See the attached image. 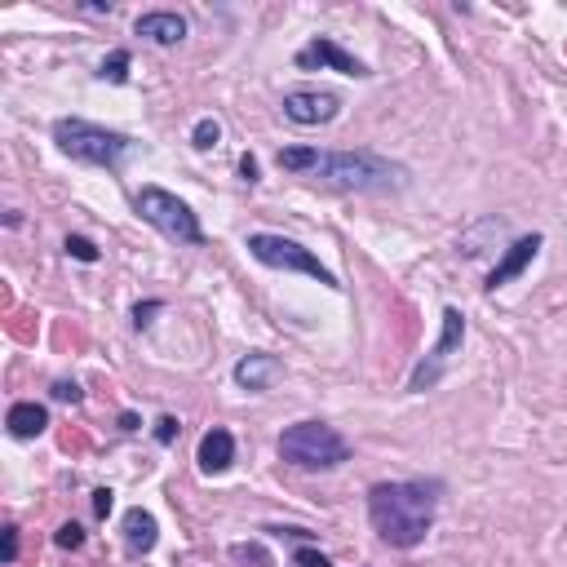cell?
Here are the masks:
<instances>
[{"label": "cell", "instance_id": "cell-1", "mask_svg": "<svg viewBox=\"0 0 567 567\" xmlns=\"http://www.w3.org/2000/svg\"><path fill=\"white\" fill-rule=\"evenodd\" d=\"M280 169L306 173L337 191H404L408 169L377 151H315V147H284Z\"/></svg>", "mask_w": 567, "mask_h": 567}, {"label": "cell", "instance_id": "cell-2", "mask_svg": "<svg viewBox=\"0 0 567 567\" xmlns=\"http://www.w3.org/2000/svg\"><path fill=\"white\" fill-rule=\"evenodd\" d=\"M439 483L395 479L368 488V523L390 550H417L435 528Z\"/></svg>", "mask_w": 567, "mask_h": 567}, {"label": "cell", "instance_id": "cell-3", "mask_svg": "<svg viewBox=\"0 0 567 567\" xmlns=\"http://www.w3.org/2000/svg\"><path fill=\"white\" fill-rule=\"evenodd\" d=\"M54 142L63 156L80 160V164H94V169H125V164L138 156V142H133L129 133L89 125V120H80V116L54 120Z\"/></svg>", "mask_w": 567, "mask_h": 567}, {"label": "cell", "instance_id": "cell-4", "mask_svg": "<svg viewBox=\"0 0 567 567\" xmlns=\"http://www.w3.org/2000/svg\"><path fill=\"white\" fill-rule=\"evenodd\" d=\"M275 448H280L284 466L306 470V474H324L350 461V443L333 426H324V421H297V426L284 430Z\"/></svg>", "mask_w": 567, "mask_h": 567}, {"label": "cell", "instance_id": "cell-5", "mask_svg": "<svg viewBox=\"0 0 567 567\" xmlns=\"http://www.w3.org/2000/svg\"><path fill=\"white\" fill-rule=\"evenodd\" d=\"M244 249H249L262 266H271V271H293V275H311V280H319L324 288H342V280H337L333 271H328L324 262L302 249L297 240H284V235H271V231H253L249 240H244Z\"/></svg>", "mask_w": 567, "mask_h": 567}, {"label": "cell", "instance_id": "cell-6", "mask_svg": "<svg viewBox=\"0 0 567 567\" xmlns=\"http://www.w3.org/2000/svg\"><path fill=\"white\" fill-rule=\"evenodd\" d=\"M138 213H142V222H151L160 235H169V240L191 244V249H200V244H204L200 218H195L191 204L178 200L173 191H164V187H142V191H138Z\"/></svg>", "mask_w": 567, "mask_h": 567}, {"label": "cell", "instance_id": "cell-7", "mask_svg": "<svg viewBox=\"0 0 567 567\" xmlns=\"http://www.w3.org/2000/svg\"><path fill=\"white\" fill-rule=\"evenodd\" d=\"M461 346H466V315H461L457 306H443L439 342L430 346V355L421 359V364L412 368V377H408V390H412V395H426V390H435L439 377L448 373V364L461 355Z\"/></svg>", "mask_w": 567, "mask_h": 567}, {"label": "cell", "instance_id": "cell-8", "mask_svg": "<svg viewBox=\"0 0 567 567\" xmlns=\"http://www.w3.org/2000/svg\"><path fill=\"white\" fill-rule=\"evenodd\" d=\"M337 111H342V98L333 94V89H288L284 94V116L293 120V125H328V120H337Z\"/></svg>", "mask_w": 567, "mask_h": 567}, {"label": "cell", "instance_id": "cell-9", "mask_svg": "<svg viewBox=\"0 0 567 567\" xmlns=\"http://www.w3.org/2000/svg\"><path fill=\"white\" fill-rule=\"evenodd\" d=\"M297 67L302 71H315V67H328V71H342V76H373V71H368L364 63H359L355 54H346L342 45H337V40H328V36H315L311 45H302L297 49Z\"/></svg>", "mask_w": 567, "mask_h": 567}, {"label": "cell", "instance_id": "cell-10", "mask_svg": "<svg viewBox=\"0 0 567 567\" xmlns=\"http://www.w3.org/2000/svg\"><path fill=\"white\" fill-rule=\"evenodd\" d=\"M541 244H545V235H536V231H532V235H519V240L505 249L501 262L488 271V284H483V288H488V293H497V288H505V284L514 280V275H523V271H528V266L536 262Z\"/></svg>", "mask_w": 567, "mask_h": 567}, {"label": "cell", "instance_id": "cell-11", "mask_svg": "<svg viewBox=\"0 0 567 567\" xmlns=\"http://www.w3.org/2000/svg\"><path fill=\"white\" fill-rule=\"evenodd\" d=\"M280 373H284V364L275 355H266V350H249V355L235 364V386L240 390H253V395H262V390H271L275 381H280Z\"/></svg>", "mask_w": 567, "mask_h": 567}, {"label": "cell", "instance_id": "cell-12", "mask_svg": "<svg viewBox=\"0 0 567 567\" xmlns=\"http://www.w3.org/2000/svg\"><path fill=\"white\" fill-rule=\"evenodd\" d=\"M133 32L138 36H147L151 45H182L187 40V18L182 14H173V9H151V14H142L138 23H133Z\"/></svg>", "mask_w": 567, "mask_h": 567}, {"label": "cell", "instance_id": "cell-13", "mask_svg": "<svg viewBox=\"0 0 567 567\" xmlns=\"http://www.w3.org/2000/svg\"><path fill=\"white\" fill-rule=\"evenodd\" d=\"M195 461H200L204 474H226V470H231V461H235V439H231V430L213 426L209 435L200 439V452H195Z\"/></svg>", "mask_w": 567, "mask_h": 567}, {"label": "cell", "instance_id": "cell-14", "mask_svg": "<svg viewBox=\"0 0 567 567\" xmlns=\"http://www.w3.org/2000/svg\"><path fill=\"white\" fill-rule=\"evenodd\" d=\"M160 541V523L151 510H142V505H133V510H125V545L129 554H151Z\"/></svg>", "mask_w": 567, "mask_h": 567}, {"label": "cell", "instance_id": "cell-15", "mask_svg": "<svg viewBox=\"0 0 567 567\" xmlns=\"http://www.w3.org/2000/svg\"><path fill=\"white\" fill-rule=\"evenodd\" d=\"M5 426H9V435H14V439H36V435H45L49 412L40 408V404H32V399H23V404L9 408Z\"/></svg>", "mask_w": 567, "mask_h": 567}, {"label": "cell", "instance_id": "cell-16", "mask_svg": "<svg viewBox=\"0 0 567 567\" xmlns=\"http://www.w3.org/2000/svg\"><path fill=\"white\" fill-rule=\"evenodd\" d=\"M222 142V125L213 116H204V120H195V129H191V147L195 151H213Z\"/></svg>", "mask_w": 567, "mask_h": 567}, {"label": "cell", "instance_id": "cell-17", "mask_svg": "<svg viewBox=\"0 0 567 567\" xmlns=\"http://www.w3.org/2000/svg\"><path fill=\"white\" fill-rule=\"evenodd\" d=\"M98 76H102V80H111V85H125V80H129V54H125V49H116V54L102 58Z\"/></svg>", "mask_w": 567, "mask_h": 567}, {"label": "cell", "instance_id": "cell-18", "mask_svg": "<svg viewBox=\"0 0 567 567\" xmlns=\"http://www.w3.org/2000/svg\"><path fill=\"white\" fill-rule=\"evenodd\" d=\"M67 257H76V262H98V244L85 240V235H67Z\"/></svg>", "mask_w": 567, "mask_h": 567}, {"label": "cell", "instance_id": "cell-19", "mask_svg": "<svg viewBox=\"0 0 567 567\" xmlns=\"http://www.w3.org/2000/svg\"><path fill=\"white\" fill-rule=\"evenodd\" d=\"M54 541H58V550H80V545H85V528H80V523H63V528L54 532Z\"/></svg>", "mask_w": 567, "mask_h": 567}, {"label": "cell", "instance_id": "cell-20", "mask_svg": "<svg viewBox=\"0 0 567 567\" xmlns=\"http://www.w3.org/2000/svg\"><path fill=\"white\" fill-rule=\"evenodd\" d=\"M54 399H58V404H80V399H85V390H80L76 386V381H54Z\"/></svg>", "mask_w": 567, "mask_h": 567}, {"label": "cell", "instance_id": "cell-21", "mask_svg": "<svg viewBox=\"0 0 567 567\" xmlns=\"http://www.w3.org/2000/svg\"><path fill=\"white\" fill-rule=\"evenodd\" d=\"M293 563H297V567H333L319 550H311V545H302V550L293 554Z\"/></svg>", "mask_w": 567, "mask_h": 567}, {"label": "cell", "instance_id": "cell-22", "mask_svg": "<svg viewBox=\"0 0 567 567\" xmlns=\"http://www.w3.org/2000/svg\"><path fill=\"white\" fill-rule=\"evenodd\" d=\"M178 430H182V426H178V417H160V421H156V439L164 443V448H169V443L178 439Z\"/></svg>", "mask_w": 567, "mask_h": 567}, {"label": "cell", "instance_id": "cell-23", "mask_svg": "<svg viewBox=\"0 0 567 567\" xmlns=\"http://www.w3.org/2000/svg\"><path fill=\"white\" fill-rule=\"evenodd\" d=\"M111 505H116V492H111V488H98V492H94V514H98V519H107Z\"/></svg>", "mask_w": 567, "mask_h": 567}, {"label": "cell", "instance_id": "cell-24", "mask_svg": "<svg viewBox=\"0 0 567 567\" xmlns=\"http://www.w3.org/2000/svg\"><path fill=\"white\" fill-rule=\"evenodd\" d=\"M164 311V302H147V306H133V324L138 328H151V315Z\"/></svg>", "mask_w": 567, "mask_h": 567}, {"label": "cell", "instance_id": "cell-25", "mask_svg": "<svg viewBox=\"0 0 567 567\" xmlns=\"http://www.w3.org/2000/svg\"><path fill=\"white\" fill-rule=\"evenodd\" d=\"M0 559H5V563L18 559V528H14V523L5 528V554H0Z\"/></svg>", "mask_w": 567, "mask_h": 567}, {"label": "cell", "instance_id": "cell-26", "mask_svg": "<svg viewBox=\"0 0 567 567\" xmlns=\"http://www.w3.org/2000/svg\"><path fill=\"white\" fill-rule=\"evenodd\" d=\"M240 178L249 182V187H253V182H257V160L249 156V151H244V156H240Z\"/></svg>", "mask_w": 567, "mask_h": 567}]
</instances>
